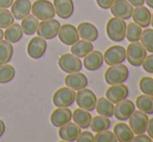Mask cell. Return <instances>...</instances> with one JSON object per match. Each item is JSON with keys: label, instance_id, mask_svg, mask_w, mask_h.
Wrapping results in <instances>:
<instances>
[{"label": "cell", "instance_id": "44dd1931", "mask_svg": "<svg viewBox=\"0 0 153 142\" xmlns=\"http://www.w3.org/2000/svg\"><path fill=\"white\" fill-rule=\"evenodd\" d=\"M55 15L61 19H69L74 13V2L73 0H53Z\"/></svg>", "mask_w": 153, "mask_h": 142}, {"label": "cell", "instance_id": "ee69618b", "mask_svg": "<svg viewBox=\"0 0 153 142\" xmlns=\"http://www.w3.org/2000/svg\"><path fill=\"white\" fill-rule=\"evenodd\" d=\"M14 0H0V8H8L12 6Z\"/></svg>", "mask_w": 153, "mask_h": 142}, {"label": "cell", "instance_id": "7402d4cb", "mask_svg": "<svg viewBox=\"0 0 153 142\" xmlns=\"http://www.w3.org/2000/svg\"><path fill=\"white\" fill-rule=\"evenodd\" d=\"M31 12V2L29 0H16L13 2L10 13L15 19L22 20Z\"/></svg>", "mask_w": 153, "mask_h": 142}, {"label": "cell", "instance_id": "e575fe53", "mask_svg": "<svg viewBox=\"0 0 153 142\" xmlns=\"http://www.w3.org/2000/svg\"><path fill=\"white\" fill-rule=\"evenodd\" d=\"M141 44L145 47V49L149 52H153V28H146L142 31L141 38Z\"/></svg>", "mask_w": 153, "mask_h": 142}, {"label": "cell", "instance_id": "d590c367", "mask_svg": "<svg viewBox=\"0 0 153 142\" xmlns=\"http://www.w3.org/2000/svg\"><path fill=\"white\" fill-rule=\"evenodd\" d=\"M139 87L143 94L153 96V77L143 76L139 81Z\"/></svg>", "mask_w": 153, "mask_h": 142}, {"label": "cell", "instance_id": "9a60e30c", "mask_svg": "<svg viewBox=\"0 0 153 142\" xmlns=\"http://www.w3.org/2000/svg\"><path fill=\"white\" fill-rule=\"evenodd\" d=\"M129 90L126 85L117 84V85H111V87L107 88L106 92H105V97L113 104H117V102L127 98Z\"/></svg>", "mask_w": 153, "mask_h": 142}, {"label": "cell", "instance_id": "30bf717a", "mask_svg": "<svg viewBox=\"0 0 153 142\" xmlns=\"http://www.w3.org/2000/svg\"><path fill=\"white\" fill-rule=\"evenodd\" d=\"M148 115L144 112L140 111H133V113L130 115V117L128 118L129 121V128L131 129V131L133 132L134 135L137 134H143L146 133V129H147V123H148Z\"/></svg>", "mask_w": 153, "mask_h": 142}, {"label": "cell", "instance_id": "8d00e7d4", "mask_svg": "<svg viewBox=\"0 0 153 142\" xmlns=\"http://www.w3.org/2000/svg\"><path fill=\"white\" fill-rule=\"evenodd\" d=\"M15 22L13 14L7 8H0V28H6Z\"/></svg>", "mask_w": 153, "mask_h": 142}, {"label": "cell", "instance_id": "277c9868", "mask_svg": "<svg viewBox=\"0 0 153 142\" xmlns=\"http://www.w3.org/2000/svg\"><path fill=\"white\" fill-rule=\"evenodd\" d=\"M147 55V50L139 42H130L126 49V60L133 67H140Z\"/></svg>", "mask_w": 153, "mask_h": 142}, {"label": "cell", "instance_id": "ab89813d", "mask_svg": "<svg viewBox=\"0 0 153 142\" xmlns=\"http://www.w3.org/2000/svg\"><path fill=\"white\" fill-rule=\"evenodd\" d=\"M77 142H93L94 141V135L89 131H83L80 132L79 136L76 139Z\"/></svg>", "mask_w": 153, "mask_h": 142}, {"label": "cell", "instance_id": "4fadbf2b", "mask_svg": "<svg viewBox=\"0 0 153 142\" xmlns=\"http://www.w3.org/2000/svg\"><path fill=\"white\" fill-rule=\"evenodd\" d=\"M57 37L62 44L67 45V46H71L79 40L77 27H75L72 24H69V23L61 25Z\"/></svg>", "mask_w": 153, "mask_h": 142}, {"label": "cell", "instance_id": "2e32d148", "mask_svg": "<svg viewBox=\"0 0 153 142\" xmlns=\"http://www.w3.org/2000/svg\"><path fill=\"white\" fill-rule=\"evenodd\" d=\"M65 84L67 87L71 88L74 91H78L80 89L88 87V77L85 76V74L79 72H74V73H69L66 77H65Z\"/></svg>", "mask_w": 153, "mask_h": 142}, {"label": "cell", "instance_id": "836d02e7", "mask_svg": "<svg viewBox=\"0 0 153 142\" xmlns=\"http://www.w3.org/2000/svg\"><path fill=\"white\" fill-rule=\"evenodd\" d=\"M16 70L12 65L2 64L0 65V84H7L14 79Z\"/></svg>", "mask_w": 153, "mask_h": 142}, {"label": "cell", "instance_id": "f6af8a7d", "mask_svg": "<svg viewBox=\"0 0 153 142\" xmlns=\"http://www.w3.org/2000/svg\"><path fill=\"white\" fill-rule=\"evenodd\" d=\"M133 7H137V6H141V5H144L145 3V0H127Z\"/></svg>", "mask_w": 153, "mask_h": 142}, {"label": "cell", "instance_id": "3957f363", "mask_svg": "<svg viewBox=\"0 0 153 142\" xmlns=\"http://www.w3.org/2000/svg\"><path fill=\"white\" fill-rule=\"evenodd\" d=\"M31 13L39 20H49L54 18L55 10L53 3L49 0H36L31 3Z\"/></svg>", "mask_w": 153, "mask_h": 142}, {"label": "cell", "instance_id": "7bdbcfd3", "mask_svg": "<svg viewBox=\"0 0 153 142\" xmlns=\"http://www.w3.org/2000/svg\"><path fill=\"white\" fill-rule=\"evenodd\" d=\"M146 132H147L148 136L153 140V118L148 119V123H147V129H146Z\"/></svg>", "mask_w": 153, "mask_h": 142}, {"label": "cell", "instance_id": "e0dca14e", "mask_svg": "<svg viewBox=\"0 0 153 142\" xmlns=\"http://www.w3.org/2000/svg\"><path fill=\"white\" fill-rule=\"evenodd\" d=\"M81 132V129L77 126L75 122L69 121L68 123L64 124V126L59 128V136L62 140L73 142L76 141L77 137L79 136Z\"/></svg>", "mask_w": 153, "mask_h": 142}, {"label": "cell", "instance_id": "60d3db41", "mask_svg": "<svg viewBox=\"0 0 153 142\" xmlns=\"http://www.w3.org/2000/svg\"><path fill=\"white\" fill-rule=\"evenodd\" d=\"M132 141L133 142H151L152 139L150 138L149 136L145 135V133H143V134H137V136L133 137Z\"/></svg>", "mask_w": 153, "mask_h": 142}, {"label": "cell", "instance_id": "603a6c76", "mask_svg": "<svg viewBox=\"0 0 153 142\" xmlns=\"http://www.w3.org/2000/svg\"><path fill=\"white\" fill-rule=\"evenodd\" d=\"M77 31H78L79 38H81L82 40L89 41V42L96 41L99 36L97 27L90 22L79 23V25L77 26Z\"/></svg>", "mask_w": 153, "mask_h": 142}, {"label": "cell", "instance_id": "83f0119b", "mask_svg": "<svg viewBox=\"0 0 153 142\" xmlns=\"http://www.w3.org/2000/svg\"><path fill=\"white\" fill-rule=\"evenodd\" d=\"M95 110L99 115L105 116V117H111L114 116V110H115V106L111 102H109L106 97H100L97 99L96 107Z\"/></svg>", "mask_w": 153, "mask_h": 142}, {"label": "cell", "instance_id": "bcb514c9", "mask_svg": "<svg viewBox=\"0 0 153 142\" xmlns=\"http://www.w3.org/2000/svg\"><path fill=\"white\" fill-rule=\"evenodd\" d=\"M4 132H5V123L2 119H0V137L3 136Z\"/></svg>", "mask_w": 153, "mask_h": 142}, {"label": "cell", "instance_id": "7c38bea8", "mask_svg": "<svg viewBox=\"0 0 153 142\" xmlns=\"http://www.w3.org/2000/svg\"><path fill=\"white\" fill-rule=\"evenodd\" d=\"M47 50V42L41 37H33L27 44V53L33 60H39Z\"/></svg>", "mask_w": 153, "mask_h": 142}, {"label": "cell", "instance_id": "d6a6232c", "mask_svg": "<svg viewBox=\"0 0 153 142\" xmlns=\"http://www.w3.org/2000/svg\"><path fill=\"white\" fill-rule=\"evenodd\" d=\"M142 27L137 25L134 22H130L129 24L126 25V34H125V38L129 41V42H139L140 38L142 35Z\"/></svg>", "mask_w": 153, "mask_h": 142}, {"label": "cell", "instance_id": "8992f818", "mask_svg": "<svg viewBox=\"0 0 153 142\" xmlns=\"http://www.w3.org/2000/svg\"><path fill=\"white\" fill-rule=\"evenodd\" d=\"M75 102L79 108L92 112L94 111L95 107H96L97 96L95 95V93L92 90L85 87L77 91L76 95H75Z\"/></svg>", "mask_w": 153, "mask_h": 142}, {"label": "cell", "instance_id": "5b68a950", "mask_svg": "<svg viewBox=\"0 0 153 142\" xmlns=\"http://www.w3.org/2000/svg\"><path fill=\"white\" fill-rule=\"evenodd\" d=\"M74 90L69 87H62L54 92L52 96V102L56 108H69L75 102Z\"/></svg>", "mask_w": 153, "mask_h": 142}, {"label": "cell", "instance_id": "7a4b0ae2", "mask_svg": "<svg viewBox=\"0 0 153 142\" xmlns=\"http://www.w3.org/2000/svg\"><path fill=\"white\" fill-rule=\"evenodd\" d=\"M126 23L123 19L113 17L106 23L107 37L114 42H121L125 39L126 34Z\"/></svg>", "mask_w": 153, "mask_h": 142}, {"label": "cell", "instance_id": "74e56055", "mask_svg": "<svg viewBox=\"0 0 153 142\" xmlns=\"http://www.w3.org/2000/svg\"><path fill=\"white\" fill-rule=\"evenodd\" d=\"M95 142H117V138H116L114 132L109 130H105L102 132L96 133L94 136Z\"/></svg>", "mask_w": 153, "mask_h": 142}, {"label": "cell", "instance_id": "52a82bcc", "mask_svg": "<svg viewBox=\"0 0 153 142\" xmlns=\"http://www.w3.org/2000/svg\"><path fill=\"white\" fill-rule=\"evenodd\" d=\"M59 27H61L59 21L55 20L54 18L44 20L41 23H39L36 34L39 37L45 39V40H52L55 37H57Z\"/></svg>", "mask_w": 153, "mask_h": 142}, {"label": "cell", "instance_id": "1f68e13d", "mask_svg": "<svg viewBox=\"0 0 153 142\" xmlns=\"http://www.w3.org/2000/svg\"><path fill=\"white\" fill-rule=\"evenodd\" d=\"M14 55V47L12 43L6 40H0V65L8 64Z\"/></svg>", "mask_w": 153, "mask_h": 142}, {"label": "cell", "instance_id": "b9f144b4", "mask_svg": "<svg viewBox=\"0 0 153 142\" xmlns=\"http://www.w3.org/2000/svg\"><path fill=\"white\" fill-rule=\"evenodd\" d=\"M97 4L99 7L103 8V10H109V7L113 4L114 0H96Z\"/></svg>", "mask_w": 153, "mask_h": 142}, {"label": "cell", "instance_id": "4dcf8cb0", "mask_svg": "<svg viewBox=\"0 0 153 142\" xmlns=\"http://www.w3.org/2000/svg\"><path fill=\"white\" fill-rule=\"evenodd\" d=\"M90 128L95 133L108 130L111 128V120H109L108 117H105V116L102 115L95 116V117H92Z\"/></svg>", "mask_w": 153, "mask_h": 142}, {"label": "cell", "instance_id": "d4e9b609", "mask_svg": "<svg viewBox=\"0 0 153 142\" xmlns=\"http://www.w3.org/2000/svg\"><path fill=\"white\" fill-rule=\"evenodd\" d=\"M72 119L80 129H89L91 124L92 115L87 110L78 108L72 113Z\"/></svg>", "mask_w": 153, "mask_h": 142}, {"label": "cell", "instance_id": "f546056e", "mask_svg": "<svg viewBox=\"0 0 153 142\" xmlns=\"http://www.w3.org/2000/svg\"><path fill=\"white\" fill-rule=\"evenodd\" d=\"M135 106L140 111L144 112L147 115L153 114V96L150 95H139L135 99Z\"/></svg>", "mask_w": 153, "mask_h": 142}, {"label": "cell", "instance_id": "c3c4849f", "mask_svg": "<svg viewBox=\"0 0 153 142\" xmlns=\"http://www.w3.org/2000/svg\"><path fill=\"white\" fill-rule=\"evenodd\" d=\"M3 39V31H2V28H0V40H2Z\"/></svg>", "mask_w": 153, "mask_h": 142}, {"label": "cell", "instance_id": "6da1fadb", "mask_svg": "<svg viewBox=\"0 0 153 142\" xmlns=\"http://www.w3.org/2000/svg\"><path fill=\"white\" fill-rule=\"evenodd\" d=\"M129 70L124 64H117L111 65L105 70L104 79L109 86L117 85V84H124L128 79Z\"/></svg>", "mask_w": 153, "mask_h": 142}, {"label": "cell", "instance_id": "f35d334b", "mask_svg": "<svg viewBox=\"0 0 153 142\" xmlns=\"http://www.w3.org/2000/svg\"><path fill=\"white\" fill-rule=\"evenodd\" d=\"M143 69L148 73H153V52L146 55L145 60L142 63Z\"/></svg>", "mask_w": 153, "mask_h": 142}, {"label": "cell", "instance_id": "ffe728a7", "mask_svg": "<svg viewBox=\"0 0 153 142\" xmlns=\"http://www.w3.org/2000/svg\"><path fill=\"white\" fill-rule=\"evenodd\" d=\"M72 120V111L69 108H57L51 113L50 121L53 126L59 128Z\"/></svg>", "mask_w": 153, "mask_h": 142}, {"label": "cell", "instance_id": "7dc6e473", "mask_svg": "<svg viewBox=\"0 0 153 142\" xmlns=\"http://www.w3.org/2000/svg\"><path fill=\"white\" fill-rule=\"evenodd\" d=\"M145 3H147V5L149 7L153 8V0H145Z\"/></svg>", "mask_w": 153, "mask_h": 142}, {"label": "cell", "instance_id": "ac0fdd59", "mask_svg": "<svg viewBox=\"0 0 153 142\" xmlns=\"http://www.w3.org/2000/svg\"><path fill=\"white\" fill-rule=\"evenodd\" d=\"M104 60H103V53L99 50H93L88 53L82 61V66L89 71H96L102 67Z\"/></svg>", "mask_w": 153, "mask_h": 142}, {"label": "cell", "instance_id": "9c48e42d", "mask_svg": "<svg viewBox=\"0 0 153 142\" xmlns=\"http://www.w3.org/2000/svg\"><path fill=\"white\" fill-rule=\"evenodd\" d=\"M103 60L109 66L124 63L126 60V49L121 45H113L103 53Z\"/></svg>", "mask_w": 153, "mask_h": 142}, {"label": "cell", "instance_id": "cb8c5ba5", "mask_svg": "<svg viewBox=\"0 0 153 142\" xmlns=\"http://www.w3.org/2000/svg\"><path fill=\"white\" fill-rule=\"evenodd\" d=\"M114 134L117 138V141L119 142H130L134 137L131 129L128 124L124 123V121L119 122L114 126Z\"/></svg>", "mask_w": 153, "mask_h": 142}, {"label": "cell", "instance_id": "4316f807", "mask_svg": "<svg viewBox=\"0 0 153 142\" xmlns=\"http://www.w3.org/2000/svg\"><path fill=\"white\" fill-rule=\"evenodd\" d=\"M23 35H24V33H23L21 25L15 22L8 27H6L5 31H3V38L12 44L18 43L23 38Z\"/></svg>", "mask_w": 153, "mask_h": 142}, {"label": "cell", "instance_id": "f1b7e54d", "mask_svg": "<svg viewBox=\"0 0 153 142\" xmlns=\"http://www.w3.org/2000/svg\"><path fill=\"white\" fill-rule=\"evenodd\" d=\"M39 19H36L33 15H27L26 17L22 19L21 27L23 29V33L26 36H32L36 33V29L39 26Z\"/></svg>", "mask_w": 153, "mask_h": 142}, {"label": "cell", "instance_id": "8fae6325", "mask_svg": "<svg viewBox=\"0 0 153 142\" xmlns=\"http://www.w3.org/2000/svg\"><path fill=\"white\" fill-rule=\"evenodd\" d=\"M109 10L114 17L123 19V20H128L131 18L133 6L127 0H114Z\"/></svg>", "mask_w": 153, "mask_h": 142}, {"label": "cell", "instance_id": "d6986e66", "mask_svg": "<svg viewBox=\"0 0 153 142\" xmlns=\"http://www.w3.org/2000/svg\"><path fill=\"white\" fill-rule=\"evenodd\" d=\"M131 18L133 22L140 25L142 28H147L151 23V13L146 6H137L135 8H133Z\"/></svg>", "mask_w": 153, "mask_h": 142}, {"label": "cell", "instance_id": "681fc988", "mask_svg": "<svg viewBox=\"0 0 153 142\" xmlns=\"http://www.w3.org/2000/svg\"><path fill=\"white\" fill-rule=\"evenodd\" d=\"M150 24H151L152 27H153V13L151 14V23H150Z\"/></svg>", "mask_w": 153, "mask_h": 142}, {"label": "cell", "instance_id": "ba28073f", "mask_svg": "<svg viewBox=\"0 0 153 142\" xmlns=\"http://www.w3.org/2000/svg\"><path fill=\"white\" fill-rule=\"evenodd\" d=\"M59 68L66 73L79 72L82 69V61L72 53H62L59 58Z\"/></svg>", "mask_w": 153, "mask_h": 142}, {"label": "cell", "instance_id": "484cf974", "mask_svg": "<svg viewBox=\"0 0 153 142\" xmlns=\"http://www.w3.org/2000/svg\"><path fill=\"white\" fill-rule=\"evenodd\" d=\"M93 49H94V45L92 44V42L82 40V39L75 42L73 45H71V53L78 57L79 59L85 58L88 53L91 52Z\"/></svg>", "mask_w": 153, "mask_h": 142}, {"label": "cell", "instance_id": "5bb4252c", "mask_svg": "<svg viewBox=\"0 0 153 142\" xmlns=\"http://www.w3.org/2000/svg\"><path fill=\"white\" fill-rule=\"evenodd\" d=\"M135 110V105L130 99H125L121 100V102H117L115 106V110H114V116L120 121H125L128 120L130 115L133 113Z\"/></svg>", "mask_w": 153, "mask_h": 142}]
</instances>
